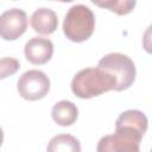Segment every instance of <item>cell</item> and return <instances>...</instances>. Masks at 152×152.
Instances as JSON below:
<instances>
[{
  "label": "cell",
  "mask_w": 152,
  "mask_h": 152,
  "mask_svg": "<svg viewBox=\"0 0 152 152\" xmlns=\"http://www.w3.org/2000/svg\"><path fill=\"white\" fill-rule=\"evenodd\" d=\"M26 59L36 65L45 64L49 62L53 53V44L49 38L33 37L26 42L24 46Z\"/></svg>",
  "instance_id": "7"
},
{
  "label": "cell",
  "mask_w": 152,
  "mask_h": 152,
  "mask_svg": "<svg viewBox=\"0 0 152 152\" xmlns=\"http://www.w3.org/2000/svg\"><path fill=\"white\" fill-rule=\"evenodd\" d=\"M31 26L33 31L40 34H51L58 26V18L55 11L40 7L36 10L31 15Z\"/></svg>",
  "instance_id": "8"
},
{
  "label": "cell",
  "mask_w": 152,
  "mask_h": 152,
  "mask_svg": "<svg viewBox=\"0 0 152 152\" xmlns=\"http://www.w3.org/2000/svg\"><path fill=\"white\" fill-rule=\"evenodd\" d=\"M27 28V15L20 8H10L0 17V33L5 40H15Z\"/></svg>",
  "instance_id": "6"
},
{
  "label": "cell",
  "mask_w": 152,
  "mask_h": 152,
  "mask_svg": "<svg viewBox=\"0 0 152 152\" xmlns=\"http://www.w3.org/2000/svg\"><path fill=\"white\" fill-rule=\"evenodd\" d=\"M51 116L53 121L59 126H70L72 125L78 116V109L75 103L71 101L62 100L53 104L51 109Z\"/></svg>",
  "instance_id": "10"
},
{
  "label": "cell",
  "mask_w": 152,
  "mask_h": 152,
  "mask_svg": "<svg viewBox=\"0 0 152 152\" xmlns=\"http://www.w3.org/2000/svg\"><path fill=\"white\" fill-rule=\"evenodd\" d=\"M142 48L144 50L152 55V24L145 30L144 36H142Z\"/></svg>",
  "instance_id": "14"
},
{
  "label": "cell",
  "mask_w": 152,
  "mask_h": 152,
  "mask_svg": "<svg viewBox=\"0 0 152 152\" xmlns=\"http://www.w3.org/2000/svg\"><path fill=\"white\" fill-rule=\"evenodd\" d=\"M116 78L101 68H86L80 70L71 81V91L80 99H90L106 91L115 90Z\"/></svg>",
  "instance_id": "1"
},
{
  "label": "cell",
  "mask_w": 152,
  "mask_h": 152,
  "mask_svg": "<svg viewBox=\"0 0 152 152\" xmlns=\"http://www.w3.org/2000/svg\"><path fill=\"white\" fill-rule=\"evenodd\" d=\"M46 152H81V144L74 135L58 134L51 138Z\"/></svg>",
  "instance_id": "11"
},
{
  "label": "cell",
  "mask_w": 152,
  "mask_h": 152,
  "mask_svg": "<svg viewBox=\"0 0 152 152\" xmlns=\"http://www.w3.org/2000/svg\"><path fill=\"white\" fill-rule=\"evenodd\" d=\"M144 135L139 132L120 127L115 128L114 134L104 135L97 142V152H140L139 145Z\"/></svg>",
  "instance_id": "4"
},
{
  "label": "cell",
  "mask_w": 152,
  "mask_h": 152,
  "mask_svg": "<svg viewBox=\"0 0 152 152\" xmlns=\"http://www.w3.org/2000/svg\"><path fill=\"white\" fill-rule=\"evenodd\" d=\"M17 89L19 95L28 101L40 100L48 95L50 90V80L40 70H28L25 71L17 83Z\"/></svg>",
  "instance_id": "5"
},
{
  "label": "cell",
  "mask_w": 152,
  "mask_h": 152,
  "mask_svg": "<svg viewBox=\"0 0 152 152\" xmlns=\"http://www.w3.org/2000/svg\"><path fill=\"white\" fill-rule=\"evenodd\" d=\"M151 152H152V150H151Z\"/></svg>",
  "instance_id": "15"
},
{
  "label": "cell",
  "mask_w": 152,
  "mask_h": 152,
  "mask_svg": "<svg viewBox=\"0 0 152 152\" xmlns=\"http://www.w3.org/2000/svg\"><path fill=\"white\" fill-rule=\"evenodd\" d=\"M96 6L108 8L112 12H115L119 15L127 14L132 12V10L135 7L137 2L134 0H109V1H93Z\"/></svg>",
  "instance_id": "12"
},
{
  "label": "cell",
  "mask_w": 152,
  "mask_h": 152,
  "mask_svg": "<svg viewBox=\"0 0 152 152\" xmlns=\"http://www.w3.org/2000/svg\"><path fill=\"white\" fill-rule=\"evenodd\" d=\"M147 118L146 115L138 109H128L122 112L119 118L116 119L115 122V128H120V127H127V128H132L137 132H139L141 135L145 134L146 129H147Z\"/></svg>",
  "instance_id": "9"
},
{
  "label": "cell",
  "mask_w": 152,
  "mask_h": 152,
  "mask_svg": "<svg viewBox=\"0 0 152 152\" xmlns=\"http://www.w3.org/2000/svg\"><path fill=\"white\" fill-rule=\"evenodd\" d=\"M95 15L93 11L82 4L69 8L63 21V32L68 39L75 43L87 40L94 32Z\"/></svg>",
  "instance_id": "2"
},
{
  "label": "cell",
  "mask_w": 152,
  "mask_h": 152,
  "mask_svg": "<svg viewBox=\"0 0 152 152\" xmlns=\"http://www.w3.org/2000/svg\"><path fill=\"white\" fill-rule=\"evenodd\" d=\"M20 68V63L19 61H17L15 58H7L4 57L0 61V72H1V78H5L7 76L13 75L18 69Z\"/></svg>",
  "instance_id": "13"
},
{
  "label": "cell",
  "mask_w": 152,
  "mask_h": 152,
  "mask_svg": "<svg viewBox=\"0 0 152 152\" xmlns=\"http://www.w3.org/2000/svg\"><path fill=\"white\" fill-rule=\"evenodd\" d=\"M99 68L107 70L116 78V91L128 89L135 81V65L133 61L120 52H112L104 55L97 64Z\"/></svg>",
  "instance_id": "3"
}]
</instances>
